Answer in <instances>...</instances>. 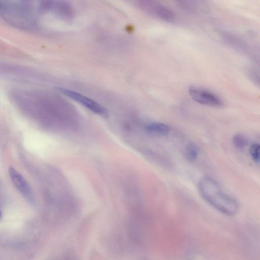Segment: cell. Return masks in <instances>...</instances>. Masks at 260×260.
Returning <instances> with one entry per match:
<instances>
[{
  "label": "cell",
  "mask_w": 260,
  "mask_h": 260,
  "mask_svg": "<svg viewBox=\"0 0 260 260\" xmlns=\"http://www.w3.org/2000/svg\"><path fill=\"white\" fill-rule=\"evenodd\" d=\"M198 188L202 198L219 212L229 216L237 212V202L223 192L213 179L208 176L202 177L199 182Z\"/></svg>",
  "instance_id": "1"
},
{
  "label": "cell",
  "mask_w": 260,
  "mask_h": 260,
  "mask_svg": "<svg viewBox=\"0 0 260 260\" xmlns=\"http://www.w3.org/2000/svg\"><path fill=\"white\" fill-rule=\"evenodd\" d=\"M0 17L11 26L22 30L35 29L36 20L30 6L7 0H0Z\"/></svg>",
  "instance_id": "2"
},
{
  "label": "cell",
  "mask_w": 260,
  "mask_h": 260,
  "mask_svg": "<svg viewBox=\"0 0 260 260\" xmlns=\"http://www.w3.org/2000/svg\"><path fill=\"white\" fill-rule=\"evenodd\" d=\"M190 97L196 102L213 107H221L224 105L222 100L215 93L195 86L188 89Z\"/></svg>",
  "instance_id": "3"
},
{
  "label": "cell",
  "mask_w": 260,
  "mask_h": 260,
  "mask_svg": "<svg viewBox=\"0 0 260 260\" xmlns=\"http://www.w3.org/2000/svg\"><path fill=\"white\" fill-rule=\"evenodd\" d=\"M60 91L70 99L76 101L92 112L103 117L108 116L107 110L91 99L76 91L68 89L60 88Z\"/></svg>",
  "instance_id": "4"
},
{
  "label": "cell",
  "mask_w": 260,
  "mask_h": 260,
  "mask_svg": "<svg viewBox=\"0 0 260 260\" xmlns=\"http://www.w3.org/2000/svg\"><path fill=\"white\" fill-rule=\"evenodd\" d=\"M9 174L15 188L30 203L34 202V196L30 186L22 175L14 168L9 169Z\"/></svg>",
  "instance_id": "5"
},
{
  "label": "cell",
  "mask_w": 260,
  "mask_h": 260,
  "mask_svg": "<svg viewBox=\"0 0 260 260\" xmlns=\"http://www.w3.org/2000/svg\"><path fill=\"white\" fill-rule=\"evenodd\" d=\"M51 10L59 17L67 19L73 16V9L71 6L63 0H54Z\"/></svg>",
  "instance_id": "6"
},
{
  "label": "cell",
  "mask_w": 260,
  "mask_h": 260,
  "mask_svg": "<svg viewBox=\"0 0 260 260\" xmlns=\"http://www.w3.org/2000/svg\"><path fill=\"white\" fill-rule=\"evenodd\" d=\"M184 11L189 13L197 12L203 6L205 0H174Z\"/></svg>",
  "instance_id": "7"
},
{
  "label": "cell",
  "mask_w": 260,
  "mask_h": 260,
  "mask_svg": "<svg viewBox=\"0 0 260 260\" xmlns=\"http://www.w3.org/2000/svg\"><path fill=\"white\" fill-rule=\"evenodd\" d=\"M146 129L153 135L160 136H167L170 132L168 125L159 122H154L149 124L146 126Z\"/></svg>",
  "instance_id": "8"
},
{
  "label": "cell",
  "mask_w": 260,
  "mask_h": 260,
  "mask_svg": "<svg viewBox=\"0 0 260 260\" xmlns=\"http://www.w3.org/2000/svg\"><path fill=\"white\" fill-rule=\"evenodd\" d=\"M199 155V148L198 146L193 143L187 145L185 151L184 155L187 160L189 161H194Z\"/></svg>",
  "instance_id": "9"
},
{
  "label": "cell",
  "mask_w": 260,
  "mask_h": 260,
  "mask_svg": "<svg viewBox=\"0 0 260 260\" xmlns=\"http://www.w3.org/2000/svg\"><path fill=\"white\" fill-rule=\"evenodd\" d=\"M233 142L236 148L239 149H243L247 144L246 138L241 134H236L233 138Z\"/></svg>",
  "instance_id": "10"
},
{
  "label": "cell",
  "mask_w": 260,
  "mask_h": 260,
  "mask_svg": "<svg viewBox=\"0 0 260 260\" xmlns=\"http://www.w3.org/2000/svg\"><path fill=\"white\" fill-rule=\"evenodd\" d=\"M54 0H39V11L41 13H45L51 10Z\"/></svg>",
  "instance_id": "11"
},
{
  "label": "cell",
  "mask_w": 260,
  "mask_h": 260,
  "mask_svg": "<svg viewBox=\"0 0 260 260\" xmlns=\"http://www.w3.org/2000/svg\"><path fill=\"white\" fill-rule=\"evenodd\" d=\"M249 153L253 161L257 164L259 162V145L257 143L252 144L249 147Z\"/></svg>",
  "instance_id": "12"
},
{
  "label": "cell",
  "mask_w": 260,
  "mask_h": 260,
  "mask_svg": "<svg viewBox=\"0 0 260 260\" xmlns=\"http://www.w3.org/2000/svg\"><path fill=\"white\" fill-rule=\"evenodd\" d=\"M30 0H20V3L28 4Z\"/></svg>",
  "instance_id": "13"
},
{
  "label": "cell",
  "mask_w": 260,
  "mask_h": 260,
  "mask_svg": "<svg viewBox=\"0 0 260 260\" xmlns=\"http://www.w3.org/2000/svg\"><path fill=\"white\" fill-rule=\"evenodd\" d=\"M1 215H2V214H1V212H0V219H1Z\"/></svg>",
  "instance_id": "14"
}]
</instances>
